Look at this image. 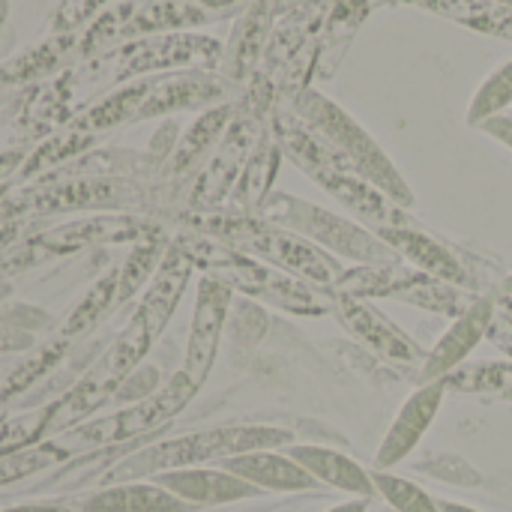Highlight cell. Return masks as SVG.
<instances>
[{
    "label": "cell",
    "mask_w": 512,
    "mask_h": 512,
    "mask_svg": "<svg viewBox=\"0 0 512 512\" xmlns=\"http://www.w3.org/2000/svg\"><path fill=\"white\" fill-rule=\"evenodd\" d=\"M420 471H426L438 480L456 483V486H480V474L456 456H441L435 462H426V465H420Z\"/></svg>",
    "instance_id": "836d02e7"
},
{
    "label": "cell",
    "mask_w": 512,
    "mask_h": 512,
    "mask_svg": "<svg viewBox=\"0 0 512 512\" xmlns=\"http://www.w3.org/2000/svg\"><path fill=\"white\" fill-rule=\"evenodd\" d=\"M512 105V60H507L504 66H498L474 93V102L468 108V123L480 126L489 117H498L504 108Z\"/></svg>",
    "instance_id": "83f0119b"
},
{
    "label": "cell",
    "mask_w": 512,
    "mask_h": 512,
    "mask_svg": "<svg viewBox=\"0 0 512 512\" xmlns=\"http://www.w3.org/2000/svg\"><path fill=\"white\" fill-rule=\"evenodd\" d=\"M420 270H414L405 261L393 264H360V267H345L342 279L330 288V294L342 297H357V300H393L399 288H405L411 279H417Z\"/></svg>",
    "instance_id": "603a6c76"
},
{
    "label": "cell",
    "mask_w": 512,
    "mask_h": 512,
    "mask_svg": "<svg viewBox=\"0 0 512 512\" xmlns=\"http://www.w3.org/2000/svg\"><path fill=\"white\" fill-rule=\"evenodd\" d=\"M3 512H78V510L57 507V504H27V507H12V510H3Z\"/></svg>",
    "instance_id": "ab89813d"
},
{
    "label": "cell",
    "mask_w": 512,
    "mask_h": 512,
    "mask_svg": "<svg viewBox=\"0 0 512 512\" xmlns=\"http://www.w3.org/2000/svg\"><path fill=\"white\" fill-rule=\"evenodd\" d=\"M270 132H273L282 156H288L315 186H321L327 195H333L369 231H384V228L414 222L405 207L393 204L381 189H375L348 162H342L291 108L276 111Z\"/></svg>",
    "instance_id": "6da1fadb"
},
{
    "label": "cell",
    "mask_w": 512,
    "mask_h": 512,
    "mask_svg": "<svg viewBox=\"0 0 512 512\" xmlns=\"http://www.w3.org/2000/svg\"><path fill=\"white\" fill-rule=\"evenodd\" d=\"M504 399H507V402H512V393H507V396H504Z\"/></svg>",
    "instance_id": "bcb514c9"
},
{
    "label": "cell",
    "mask_w": 512,
    "mask_h": 512,
    "mask_svg": "<svg viewBox=\"0 0 512 512\" xmlns=\"http://www.w3.org/2000/svg\"><path fill=\"white\" fill-rule=\"evenodd\" d=\"M327 512H366V501H363V498H354V501L339 504V507H333V510Z\"/></svg>",
    "instance_id": "b9f144b4"
},
{
    "label": "cell",
    "mask_w": 512,
    "mask_h": 512,
    "mask_svg": "<svg viewBox=\"0 0 512 512\" xmlns=\"http://www.w3.org/2000/svg\"><path fill=\"white\" fill-rule=\"evenodd\" d=\"M108 0H63L57 15H54V30L57 33H69L78 24H84L96 9H102Z\"/></svg>",
    "instance_id": "d590c367"
},
{
    "label": "cell",
    "mask_w": 512,
    "mask_h": 512,
    "mask_svg": "<svg viewBox=\"0 0 512 512\" xmlns=\"http://www.w3.org/2000/svg\"><path fill=\"white\" fill-rule=\"evenodd\" d=\"M222 471L246 480L261 492H312L321 486L303 465H297L288 453L279 450H255V453L231 456L222 462Z\"/></svg>",
    "instance_id": "d6986e66"
},
{
    "label": "cell",
    "mask_w": 512,
    "mask_h": 512,
    "mask_svg": "<svg viewBox=\"0 0 512 512\" xmlns=\"http://www.w3.org/2000/svg\"><path fill=\"white\" fill-rule=\"evenodd\" d=\"M273 18H276L273 0H252L237 15L234 33H231L228 45L222 48V63H219L222 81L240 84V81H246L255 72L258 60L264 57V51L270 45Z\"/></svg>",
    "instance_id": "e0dca14e"
},
{
    "label": "cell",
    "mask_w": 512,
    "mask_h": 512,
    "mask_svg": "<svg viewBox=\"0 0 512 512\" xmlns=\"http://www.w3.org/2000/svg\"><path fill=\"white\" fill-rule=\"evenodd\" d=\"M447 393H450V390H447V381L441 378V381L423 384L417 393L408 396V402L402 405L399 417L393 420L387 438H384L381 447H378V459H375L378 471H390L393 465L405 462V459L417 450V444L423 441V435H426L429 426L435 423V417H438V411H441Z\"/></svg>",
    "instance_id": "2e32d148"
},
{
    "label": "cell",
    "mask_w": 512,
    "mask_h": 512,
    "mask_svg": "<svg viewBox=\"0 0 512 512\" xmlns=\"http://www.w3.org/2000/svg\"><path fill=\"white\" fill-rule=\"evenodd\" d=\"M450 393H492L507 396L512 393V360L507 363H465L447 378Z\"/></svg>",
    "instance_id": "4316f807"
},
{
    "label": "cell",
    "mask_w": 512,
    "mask_h": 512,
    "mask_svg": "<svg viewBox=\"0 0 512 512\" xmlns=\"http://www.w3.org/2000/svg\"><path fill=\"white\" fill-rule=\"evenodd\" d=\"M372 483H375V492L396 512H441L438 501H432V495H426L417 483L405 477L372 471Z\"/></svg>",
    "instance_id": "f546056e"
},
{
    "label": "cell",
    "mask_w": 512,
    "mask_h": 512,
    "mask_svg": "<svg viewBox=\"0 0 512 512\" xmlns=\"http://www.w3.org/2000/svg\"><path fill=\"white\" fill-rule=\"evenodd\" d=\"M201 387L180 369L162 390H156L153 396L135 402L132 408L114 414V417H102L93 423H84L78 429H72L57 447H63L66 453L75 447H108V444H123L141 435H150L156 429H162L168 420H174L198 393Z\"/></svg>",
    "instance_id": "9c48e42d"
},
{
    "label": "cell",
    "mask_w": 512,
    "mask_h": 512,
    "mask_svg": "<svg viewBox=\"0 0 512 512\" xmlns=\"http://www.w3.org/2000/svg\"><path fill=\"white\" fill-rule=\"evenodd\" d=\"M222 42L201 33H156L132 39L129 45L111 51L114 78H144L150 72H174V69H204L213 72L222 63Z\"/></svg>",
    "instance_id": "30bf717a"
},
{
    "label": "cell",
    "mask_w": 512,
    "mask_h": 512,
    "mask_svg": "<svg viewBox=\"0 0 512 512\" xmlns=\"http://www.w3.org/2000/svg\"><path fill=\"white\" fill-rule=\"evenodd\" d=\"M261 123H264L261 114H255L246 105L234 111V120L228 123L222 141L210 153V162H207V168L201 171V177L195 183V192H192V204L195 207L210 210V207L222 204L231 195V189H234L237 177L243 174L255 144L264 135Z\"/></svg>",
    "instance_id": "8fae6325"
},
{
    "label": "cell",
    "mask_w": 512,
    "mask_h": 512,
    "mask_svg": "<svg viewBox=\"0 0 512 512\" xmlns=\"http://www.w3.org/2000/svg\"><path fill=\"white\" fill-rule=\"evenodd\" d=\"M261 219L288 228L300 237H306L309 243L321 246L324 252H330L333 258H348L357 264H393L402 261L375 231H369L366 225L336 216L318 204L300 201L288 192H270V198L264 201Z\"/></svg>",
    "instance_id": "8992f818"
},
{
    "label": "cell",
    "mask_w": 512,
    "mask_h": 512,
    "mask_svg": "<svg viewBox=\"0 0 512 512\" xmlns=\"http://www.w3.org/2000/svg\"><path fill=\"white\" fill-rule=\"evenodd\" d=\"M231 297H234V291L222 279H216V276H204L201 285H198L192 327H189V342H186V363H183V372L198 387L207 381V375L213 369Z\"/></svg>",
    "instance_id": "4fadbf2b"
},
{
    "label": "cell",
    "mask_w": 512,
    "mask_h": 512,
    "mask_svg": "<svg viewBox=\"0 0 512 512\" xmlns=\"http://www.w3.org/2000/svg\"><path fill=\"white\" fill-rule=\"evenodd\" d=\"M21 150H9V153H0V180L6 177V174H12L18 165H21Z\"/></svg>",
    "instance_id": "f35d334b"
},
{
    "label": "cell",
    "mask_w": 512,
    "mask_h": 512,
    "mask_svg": "<svg viewBox=\"0 0 512 512\" xmlns=\"http://www.w3.org/2000/svg\"><path fill=\"white\" fill-rule=\"evenodd\" d=\"M480 129H483L486 135H492L495 141H501L504 147H510L512 150V117L510 114L489 117V120H483V123H480Z\"/></svg>",
    "instance_id": "74e56055"
},
{
    "label": "cell",
    "mask_w": 512,
    "mask_h": 512,
    "mask_svg": "<svg viewBox=\"0 0 512 512\" xmlns=\"http://www.w3.org/2000/svg\"><path fill=\"white\" fill-rule=\"evenodd\" d=\"M192 261L171 243L153 273V279L147 282L144 288V297H141V306L138 312L132 315V321L126 324V330L120 333L117 345L111 348V354L102 360V366L123 384L135 369L138 363L147 357V351L153 348V342L159 339V333L165 330V324L171 321L186 285H189V276H192Z\"/></svg>",
    "instance_id": "52a82bcc"
},
{
    "label": "cell",
    "mask_w": 512,
    "mask_h": 512,
    "mask_svg": "<svg viewBox=\"0 0 512 512\" xmlns=\"http://www.w3.org/2000/svg\"><path fill=\"white\" fill-rule=\"evenodd\" d=\"M291 111L342 162H348L360 177H366L375 189H381L393 204H399L405 210L414 204V192H411L408 180L399 174V168L393 165V159L381 150V144L345 108H339L324 93L306 87V90H300V93L291 96Z\"/></svg>",
    "instance_id": "277c9868"
},
{
    "label": "cell",
    "mask_w": 512,
    "mask_h": 512,
    "mask_svg": "<svg viewBox=\"0 0 512 512\" xmlns=\"http://www.w3.org/2000/svg\"><path fill=\"white\" fill-rule=\"evenodd\" d=\"M438 507H441V512H480L474 507H465V504H453V501H441Z\"/></svg>",
    "instance_id": "7bdbcfd3"
},
{
    "label": "cell",
    "mask_w": 512,
    "mask_h": 512,
    "mask_svg": "<svg viewBox=\"0 0 512 512\" xmlns=\"http://www.w3.org/2000/svg\"><path fill=\"white\" fill-rule=\"evenodd\" d=\"M69 48H72V36L69 33H57L51 42H45V45L27 51L24 57L6 63L0 69V84H15V81H27V78H36V75L48 72Z\"/></svg>",
    "instance_id": "f1b7e54d"
},
{
    "label": "cell",
    "mask_w": 512,
    "mask_h": 512,
    "mask_svg": "<svg viewBox=\"0 0 512 512\" xmlns=\"http://www.w3.org/2000/svg\"><path fill=\"white\" fill-rule=\"evenodd\" d=\"M90 141H93V135L84 132V129H72V132H66V135H60V138H51L48 144H42V147L33 153V159L27 162L24 174H36V171H42V168L60 165L63 159H69V156L81 153L84 147H90Z\"/></svg>",
    "instance_id": "d6a6232c"
},
{
    "label": "cell",
    "mask_w": 512,
    "mask_h": 512,
    "mask_svg": "<svg viewBox=\"0 0 512 512\" xmlns=\"http://www.w3.org/2000/svg\"><path fill=\"white\" fill-rule=\"evenodd\" d=\"M117 282H120V270H114V273H108L102 282H96V288L87 294V300L72 312V318L66 321V327H63V342L69 339V336H75V333H81V330H87L111 303H117Z\"/></svg>",
    "instance_id": "4dcf8cb0"
},
{
    "label": "cell",
    "mask_w": 512,
    "mask_h": 512,
    "mask_svg": "<svg viewBox=\"0 0 512 512\" xmlns=\"http://www.w3.org/2000/svg\"><path fill=\"white\" fill-rule=\"evenodd\" d=\"M198 231L207 237H216L288 276H297L315 288L330 291L342 273L345 264H339V258H333L330 252H324L321 246L309 243L306 237L279 228L261 216H237V213H225V216H201Z\"/></svg>",
    "instance_id": "3957f363"
},
{
    "label": "cell",
    "mask_w": 512,
    "mask_h": 512,
    "mask_svg": "<svg viewBox=\"0 0 512 512\" xmlns=\"http://www.w3.org/2000/svg\"><path fill=\"white\" fill-rule=\"evenodd\" d=\"M63 456H69V453L63 447H57V444H42V447L24 450V453L21 450L18 453H9L0 462V486L3 483H12V480H21V477H27L33 471H39V468H48L51 462H57Z\"/></svg>",
    "instance_id": "1f68e13d"
},
{
    "label": "cell",
    "mask_w": 512,
    "mask_h": 512,
    "mask_svg": "<svg viewBox=\"0 0 512 512\" xmlns=\"http://www.w3.org/2000/svg\"><path fill=\"white\" fill-rule=\"evenodd\" d=\"M405 264H411L414 270L441 279V282H453V285H465L474 288L471 279V267L462 261V255H456L447 243L435 240L432 234H426L423 228L411 225H396V228H384L375 231ZM477 291V288H474Z\"/></svg>",
    "instance_id": "9a60e30c"
},
{
    "label": "cell",
    "mask_w": 512,
    "mask_h": 512,
    "mask_svg": "<svg viewBox=\"0 0 512 512\" xmlns=\"http://www.w3.org/2000/svg\"><path fill=\"white\" fill-rule=\"evenodd\" d=\"M252 0H141L99 15L84 39V48H102L117 39H141L156 33H186L240 15Z\"/></svg>",
    "instance_id": "ba28073f"
},
{
    "label": "cell",
    "mask_w": 512,
    "mask_h": 512,
    "mask_svg": "<svg viewBox=\"0 0 512 512\" xmlns=\"http://www.w3.org/2000/svg\"><path fill=\"white\" fill-rule=\"evenodd\" d=\"M285 453L297 465H303L321 486H333V489H339L345 495H354V498H363V501L378 495L375 483H372V474L363 471L354 459H348L339 450L318 447V444H291Z\"/></svg>",
    "instance_id": "ffe728a7"
},
{
    "label": "cell",
    "mask_w": 512,
    "mask_h": 512,
    "mask_svg": "<svg viewBox=\"0 0 512 512\" xmlns=\"http://www.w3.org/2000/svg\"><path fill=\"white\" fill-rule=\"evenodd\" d=\"M486 339L512 360V315L510 312H504L501 306H498V312H495V318H492V324H489Z\"/></svg>",
    "instance_id": "8d00e7d4"
},
{
    "label": "cell",
    "mask_w": 512,
    "mask_h": 512,
    "mask_svg": "<svg viewBox=\"0 0 512 512\" xmlns=\"http://www.w3.org/2000/svg\"><path fill=\"white\" fill-rule=\"evenodd\" d=\"M147 231V225L132 222V219H108V216H96V219H81L72 225H63L57 231H51L48 237H42V243H48L51 249H78L87 243H114V240H141Z\"/></svg>",
    "instance_id": "d4e9b609"
},
{
    "label": "cell",
    "mask_w": 512,
    "mask_h": 512,
    "mask_svg": "<svg viewBox=\"0 0 512 512\" xmlns=\"http://www.w3.org/2000/svg\"><path fill=\"white\" fill-rule=\"evenodd\" d=\"M195 267H204L207 276L222 279L231 291H243L249 297H258L288 315H306V318H318V315H330V291L315 288L297 276H288L216 237H180L174 243Z\"/></svg>",
    "instance_id": "7a4b0ae2"
},
{
    "label": "cell",
    "mask_w": 512,
    "mask_h": 512,
    "mask_svg": "<svg viewBox=\"0 0 512 512\" xmlns=\"http://www.w3.org/2000/svg\"><path fill=\"white\" fill-rule=\"evenodd\" d=\"M498 306H501L504 312H510L512 315V297H498Z\"/></svg>",
    "instance_id": "f6af8a7d"
},
{
    "label": "cell",
    "mask_w": 512,
    "mask_h": 512,
    "mask_svg": "<svg viewBox=\"0 0 512 512\" xmlns=\"http://www.w3.org/2000/svg\"><path fill=\"white\" fill-rule=\"evenodd\" d=\"M498 312V291L480 294V300L450 324V330L441 336V342L429 351L423 369H420V381H441L450 372H456L459 366H465V360L471 357V351L486 339L489 324Z\"/></svg>",
    "instance_id": "5bb4252c"
},
{
    "label": "cell",
    "mask_w": 512,
    "mask_h": 512,
    "mask_svg": "<svg viewBox=\"0 0 512 512\" xmlns=\"http://www.w3.org/2000/svg\"><path fill=\"white\" fill-rule=\"evenodd\" d=\"M498 297H512V273L501 282V288H498Z\"/></svg>",
    "instance_id": "ee69618b"
},
{
    "label": "cell",
    "mask_w": 512,
    "mask_h": 512,
    "mask_svg": "<svg viewBox=\"0 0 512 512\" xmlns=\"http://www.w3.org/2000/svg\"><path fill=\"white\" fill-rule=\"evenodd\" d=\"M309 3H315V0H273L276 12H285V9H303V6H309Z\"/></svg>",
    "instance_id": "60d3db41"
},
{
    "label": "cell",
    "mask_w": 512,
    "mask_h": 512,
    "mask_svg": "<svg viewBox=\"0 0 512 512\" xmlns=\"http://www.w3.org/2000/svg\"><path fill=\"white\" fill-rule=\"evenodd\" d=\"M393 300L456 321L480 300V291L465 288V285H453V282H441V279H432L426 273H417V279H411L405 288H399L393 294Z\"/></svg>",
    "instance_id": "cb8c5ba5"
},
{
    "label": "cell",
    "mask_w": 512,
    "mask_h": 512,
    "mask_svg": "<svg viewBox=\"0 0 512 512\" xmlns=\"http://www.w3.org/2000/svg\"><path fill=\"white\" fill-rule=\"evenodd\" d=\"M156 483L186 501L189 507H219V504H237L246 498L261 495V489L249 486L246 480L228 474V471H210V468H180L156 474Z\"/></svg>",
    "instance_id": "ac0fdd59"
},
{
    "label": "cell",
    "mask_w": 512,
    "mask_h": 512,
    "mask_svg": "<svg viewBox=\"0 0 512 512\" xmlns=\"http://www.w3.org/2000/svg\"><path fill=\"white\" fill-rule=\"evenodd\" d=\"M234 111L237 108L234 105H225V102L207 108L189 126V132L183 135V141L177 144V150H174V171H189L198 159H204L207 153H213L216 144L222 141L225 129H228V123L234 120Z\"/></svg>",
    "instance_id": "484cf974"
},
{
    "label": "cell",
    "mask_w": 512,
    "mask_h": 512,
    "mask_svg": "<svg viewBox=\"0 0 512 512\" xmlns=\"http://www.w3.org/2000/svg\"><path fill=\"white\" fill-rule=\"evenodd\" d=\"M81 512H189V504L159 483H117L84 498Z\"/></svg>",
    "instance_id": "7402d4cb"
},
{
    "label": "cell",
    "mask_w": 512,
    "mask_h": 512,
    "mask_svg": "<svg viewBox=\"0 0 512 512\" xmlns=\"http://www.w3.org/2000/svg\"><path fill=\"white\" fill-rule=\"evenodd\" d=\"M294 435L288 429L276 426H222V429H207V432H192L183 438L162 441L156 447H147L129 459H123L111 480L117 483H132L147 474H165V471H180V468H198L204 462H225L231 456L255 453V450H279L291 447Z\"/></svg>",
    "instance_id": "5b68a950"
},
{
    "label": "cell",
    "mask_w": 512,
    "mask_h": 512,
    "mask_svg": "<svg viewBox=\"0 0 512 512\" xmlns=\"http://www.w3.org/2000/svg\"><path fill=\"white\" fill-rule=\"evenodd\" d=\"M60 354H63V342L60 345H51L48 351H42V354H36L24 369H18L9 381H6V387H3V396H12V393H18V390H24L27 384H33L54 360H60Z\"/></svg>",
    "instance_id": "e575fe53"
},
{
    "label": "cell",
    "mask_w": 512,
    "mask_h": 512,
    "mask_svg": "<svg viewBox=\"0 0 512 512\" xmlns=\"http://www.w3.org/2000/svg\"><path fill=\"white\" fill-rule=\"evenodd\" d=\"M279 162H282V150H279L273 132L264 129V135L255 144L243 174L237 177V183L231 189V207H234L231 213H237V216H258L261 213L264 201L270 198Z\"/></svg>",
    "instance_id": "44dd1931"
},
{
    "label": "cell",
    "mask_w": 512,
    "mask_h": 512,
    "mask_svg": "<svg viewBox=\"0 0 512 512\" xmlns=\"http://www.w3.org/2000/svg\"><path fill=\"white\" fill-rule=\"evenodd\" d=\"M330 315L369 351H375L381 360L399 363V366H420L426 363V351L402 330L396 327L372 300H357V297H342L330 294Z\"/></svg>",
    "instance_id": "7c38bea8"
}]
</instances>
